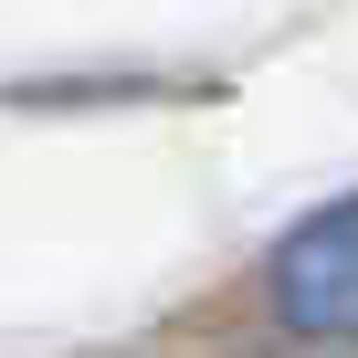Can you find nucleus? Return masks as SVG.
Here are the masks:
<instances>
[{
  "mask_svg": "<svg viewBox=\"0 0 358 358\" xmlns=\"http://www.w3.org/2000/svg\"><path fill=\"white\" fill-rule=\"evenodd\" d=\"M264 295H274V316H285L295 337H327V348L358 337V190L327 201V211H306V222L274 243Z\"/></svg>",
  "mask_w": 358,
  "mask_h": 358,
  "instance_id": "obj_1",
  "label": "nucleus"
}]
</instances>
